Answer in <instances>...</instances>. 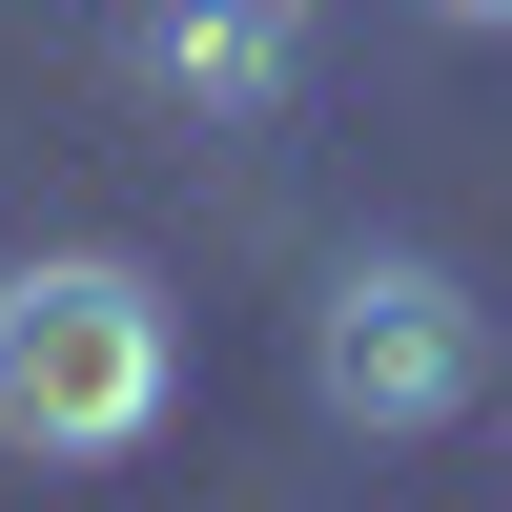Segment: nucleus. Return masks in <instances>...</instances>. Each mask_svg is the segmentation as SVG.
Instances as JSON below:
<instances>
[{
    "instance_id": "1",
    "label": "nucleus",
    "mask_w": 512,
    "mask_h": 512,
    "mask_svg": "<svg viewBox=\"0 0 512 512\" xmlns=\"http://www.w3.org/2000/svg\"><path fill=\"white\" fill-rule=\"evenodd\" d=\"M185 390V308H164L123 246H41L0 267V451H144Z\"/></svg>"
},
{
    "instance_id": "2",
    "label": "nucleus",
    "mask_w": 512,
    "mask_h": 512,
    "mask_svg": "<svg viewBox=\"0 0 512 512\" xmlns=\"http://www.w3.org/2000/svg\"><path fill=\"white\" fill-rule=\"evenodd\" d=\"M308 390H328V431H451L492 390V328L431 246H349L328 308H308Z\"/></svg>"
},
{
    "instance_id": "4",
    "label": "nucleus",
    "mask_w": 512,
    "mask_h": 512,
    "mask_svg": "<svg viewBox=\"0 0 512 512\" xmlns=\"http://www.w3.org/2000/svg\"><path fill=\"white\" fill-rule=\"evenodd\" d=\"M431 21H472V41H512V0H431Z\"/></svg>"
},
{
    "instance_id": "3",
    "label": "nucleus",
    "mask_w": 512,
    "mask_h": 512,
    "mask_svg": "<svg viewBox=\"0 0 512 512\" xmlns=\"http://www.w3.org/2000/svg\"><path fill=\"white\" fill-rule=\"evenodd\" d=\"M164 82L185 103H287V0H164Z\"/></svg>"
}]
</instances>
